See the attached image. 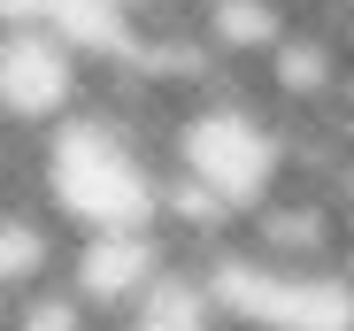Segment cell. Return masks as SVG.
Returning <instances> with one entry per match:
<instances>
[{
	"label": "cell",
	"instance_id": "obj_1",
	"mask_svg": "<svg viewBox=\"0 0 354 331\" xmlns=\"http://www.w3.org/2000/svg\"><path fill=\"white\" fill-rule=\"evenodd\" d=\"M162 162H169V231L185 254L223 247L308 170L301 124H285L247 77H208L185 93L162 124Z\"/></svg>",
	"mask_w": 354,
	"mask_h": 331
},
{
	"label": "cell",
	"instance_id": "obj_2",
	"mask_svg": "<svg viewBox=\"0 0 354 331\" xmlns=\"http://www.w3.org/2000/svg\"><path fill=\"white\" fill-rule=\"evenodd\" d=\"M24 193L70 231V247L169 231L177 193H169V162H162V124L139 108L93 100L70 124H54L39 146H24Z\"/></svg>",
	"mask_w": 354,
	"mask_h": 331
},
{
	"label": "cell",
	"instance_id": "obj_3",
	"mask_svg": "<svg viewBox=\"0 0 354 331\" xmlns=\"http://www.w3.org/2000/svg\"><path fill=\"white\" fill-rule=\"evenodd\" d=\"M100 100V62L46 16L0 23V146H39L54 124Z\"/></svg>",
	"mask_w": 354,
	"mask_h": 331
},
{
	"label": "cell",
	"instance_id": "obj_4",
	"mask_svg": "<svg viewBox=\"0 0 354 331\" xmlns=\"http://www.w3.org/2000/svg\"><path fill=\"white\" fill-rule=\"evenodd\" d=\"M0 331H115V323L93 316L62 278H54L46 293H31V301H16V308H0Z\"/></svg>",
	"mask_w": 354,
	"mask_h": 331
},
{
	"label": "cell",
	"instance_id": "obj_5",
	"mask_svg": "<svg viewBox=\"0 0 354 331\" xmlns=\"http://www.w3.org/2000/svg\"><path fill=\"white\" fill-rule=\"evenodd\" d=\"M100 8H115L131 23V39H139V31H185L201 0H100Z\"/></svg>",
	"mask_w": 354,
	"mask_h": 331
}]
</instances>
